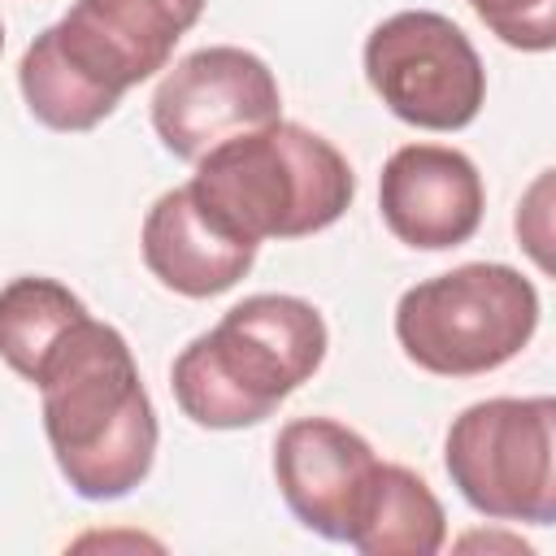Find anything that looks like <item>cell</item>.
Wrapping results in <instances>:
<instances>
[{"mask_svg":"<svg viewBox=\"0 0 556 556\" xmlns=\"http://www.w3.org/2000/svg\"><path fill=\"white\" fill-rule=\"evenodd\" d=\"M30 382L39 387L56 469L83 500H122L148 478L161 430L122 330L83 313Z\"/></svg>","mask_w":556,"mask_h":556,"instance_id":"6da1fadb","label":"cell"},{"mask_svg":"<svg viewBox=\"0 0 556 556\" xmlns=\"http://www.w3.org/2000/svg\"><path fill=\"white\" fill-rule=\"evenodd\" d=\"M200 13L204 0H74L17 65L26 109L61 135L100 126L135 83L165 70Z\"/></svg>","mask_w":556,"mask_h":556,"instance_id":"7a4b0ae2","label":"cell"},{"mask_svg":"<svg viewBox=\"0 0 556 556\" xmlns=\"http://www.w3.org/2000/svg\"><path fill=\"white\" fill-rule=\"evenodd\" d=\"M321 313L282 291H261L195 334L169 369L178 408L208 430H243L265 421L326 361Z\"/></svg>","mask_w":556,"mask_h":556,"instance_id":"3957f363","label":"cell"},{"mask_svg":"<svg viewBox=\"0 0 556 556\" xmlns=\"http://www.w3.org/2000/svg\"><path fill=\"white\" fill-rule=\"evenodd\" d=\"M187 187L261 248V239H304L339 222L356 195V174L330 139L278 117L208 148Z\"/></svg>","mask_w":556,"mask_h":556,"instance_id":"277c9868","label":"cell"},{"mask_svg":"<svg viewBox=\"0 0 556 556\" xmlns=\"http://www.w3.org/2000/svg\"><path fill=\"white\" fill-rule=\"evenodd\" d=\"M539 326V291L526 274L469 261L408 287L395 304L404 356L439 378H473L508 365Z\"/></svg>","mask_w":556,"mask_h":556,"instance_id":"5b68a950","label":"cell"},{"mask_svg":"<svg viewBox=\"0 0 556 556\" xmlns=\"http://www.w3.org/2000/svg\"><path fill=\"white\" fill-rule=\"evenodd\" d=\"M443 465L465 504L495 521H556V400H478L452 426Z\"/></svg>","mask_w":556,"mask_h":556,"instance_id":"8992f818","label":"cell"},{"mask_svg":"<svg viewBox=\"0 0 556 556\" xmlns=\"http://www.w3.org/2000/svg\"><path fill=\"white\" fill-rule=\"evenodd\" d=\"M365 78L408 126L460 130L486 100V70L469 35L430 9H404L365 39Z\"/></svg>","mask_w":556,"mask_h":556,"instance_id":"52a82bcc","label":"cell"},{"mask_svg":"<svg viewBox=\"0 0 556 556\" xmlns=\"http://www.w3.org/2000/svg\"><path fill=\"white\" fill-rule=\"evenodd\" d=\"M282 117L274 70L235 43L182 56L152 96V126L178 161H200L222 139Z\"/></svg>","mask_w":556,"mask_h":556,"instance_id":"ba28073f","label":"cell"},{"mask_svg":"<svg viewBox=\"0 0 556 556\" xmlns=\"http://www.w3.org/2000/svg\"><path fill=\"white\" fill-rule=\"evenodd\" d=\"M482 174L443 143H404L378 178V208L387 230L421 252L460 248L482 226Z\"/></svg>","mask_w":556,"mask_h":556,"instance_id":"9c48e42d","label":"cell"},{"mask_svg":"<svg viewBox=\"0 0 556 556\" xmlns=\"http://www.w3.org/2000/svg\"><path fill=\"white\" fill-rule=\"evenodd\" d=\"M378 465L374 447L334 417H295L274 439V478L295 521L343 543L352 504Z\"/></svg>","mask_w":556,"mask_h":556,"instance_id":"30bf717a","label":"cell"},{"mask_svg":"<svg viewBox=\"0 0 556 556\" xmlns=\"http://www.w3.org/2000/svg\"><path fill=\"white\" fill-rule=\"evenodd\" d=\"M139 243L152 278L187 300L230 291L256 261V243L235 235L222 217H213L191 187L156 195V204L143 217Z\"/></svg>","mask_w":556,"mask_h":556,"instance_id":"8fae6325","label":"cell"},{"mask_svg":"<svg viewBox=\"0 0 556 556\" xmlns=\"http://www.w3.org/2000/svg\"><path fill=\"white\" fill-rule=\"evenodd\" d=\"M443 539L447 517L430 482L404 465L378 460L352 504L343 543L361 556H434Z\"/></svg>","mask_w":556,"mask_h":556,"instance_id":"7c38bea8","label":"cell"},{"mask_svg":"<svg viewBox=\"0 0 556 556\" xmlns=\"http://www.w3.org/2000/svg\"><path fill=\"white\" fill-rule=\"evenodd\" d=\"M83 313H87V304L56 278H35V274L13 278L9 287H0V356H4V365L30 382L39 361L48 356V348Z\"/></svg>","mask_w":556,"mask_h":556,"instance_id":"4fadbf2b","label":"cell"},{"mask_svg":"<svg viewBox=\"0 0 556 556\" xmlns=\"http://www.w3.org/2000/svg\"><path fill=\"white\" fill-rule=\"evenodd\" d=\"M482 26L521 52H547L556 43V0H469Z\"/></svg>","mask_w":556,"mask_h":556,"instance_id":"5bb4252c","label":"cell"},{"mask_svg":"<svg viewBox=\"0 0 556 556\" xmlns=\"http://www.w3.org/2000/svg\"><path fill=\"white\" fill-rule=\"evenodd\" d=\"M0 52H4V26H0Z\"/></svg>","mask_w":556,"mask_h":556,"instance_id":"9a60e30c","label":"cell"}]
</instances>
